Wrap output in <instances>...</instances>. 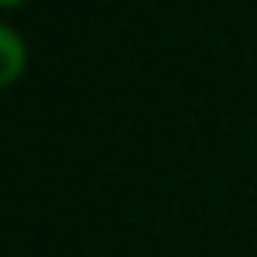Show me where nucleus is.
Listing matches in <instances>:
<instances>
[{
  "instance_id": "2",
  "label": "nucleus",
  "mask_w": 257,
  "mask_h": 257,
  "mask_svg": "<svg viewBox=\"0 0 257 257\" xmlns=\"http://www.w3.org/2000/svg\"><path fill=\"white\" fill-rule=\"evenodd\" d=\"M25 0H0V11H11V7H21Z\"/></svg>"
},
{
  "instance_id": "1",
  "label": "nucleus",
  "mask_w": 257,
  "mask_h": 257,
  "mask_svg": "<svg viewBox=\"0 0 257 257\" xmlns=\"http://www.w3.org/2000/svg\"><path fill=\"white\" fill-rule=\"evenodd\" d=\"M25 70H28V45H25V39L11 25H0V90L18 84Z\"/></svg>"
}]
</instances>
